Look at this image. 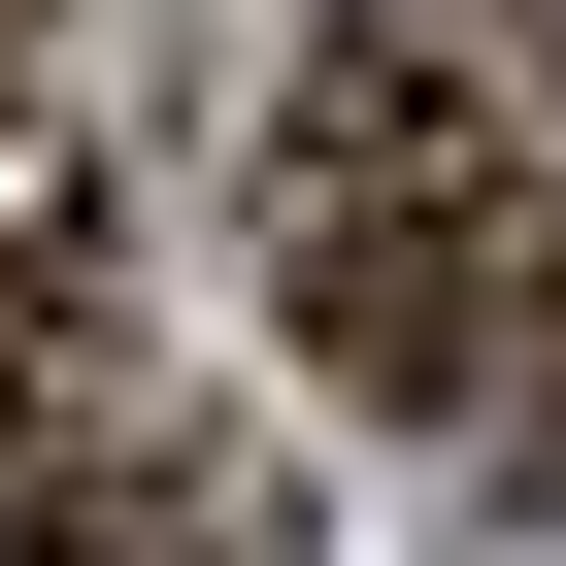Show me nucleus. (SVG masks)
<instances>
[{
	"label": "nucleus",
	"instance_id": "obj_1",
	"mask_svg": "<svg viewBox=\"0 0 566 566\" xmlns=\"http://www.w3.org/2000/svg\"><path fill=\"white\" fill-rule=\"evenodd\" d=\"M533 233H566V200H533V101H500V67H400V34H367L301 134H266V301H301L367 400H467V334L533 301Z\"/></svg>",
	"mask_w": 566,
	"mask_h": 566
},
{
	"label": "nucleus",
	"instance_id": "obj_2",
	"mask_svg": "<svg viewBox=\"0 0 566 566\" xmlns=\"http://www.w3.org/2000/svg\"><path fill=\"white\" fill-rule=\"evenodd\" d=\"M0 334H34V367L101 334V134H0Z\"/></svg>",
	"mask_w": 566,
	"mask_h": 566
},
{
	"label": "nucleus",
	"instance_id": "obj_3",
	"mask_svg": "<svg viewBox=\"0 0 566 566\" xmlns=\"http://www.w3.org/2000/svg\"><path fill=\"white\" fill-rule=\"evenodd\" d=\"M467 400H500V500H566V233H533V301L467 334Z\"/></svg>",
	"mask_w": 566,
	"mask_h": 566
},
{
	"label": "nucleus",
	"instance_id": "obj_4",
	"mask_svg": "<svg viewBox=\"0 0 566 566\" xmlns=\"http://www.w3.org/2000/svg\"><path fill=\"white\" fill-rule=\"evenodd\" d=\"M334 34H400V67H500V101H566V0H334Z\"/></svg>",
	"mask_w": 566,
	"mask_h": 566
},
{
	"label": "nucleus",
	"instance_id": "obj_5",
	"mask_svg": "<svg viewBox=\"0 0 566 566\" xmlns=\"http://www.w3.org/2000/svg\"><path fill=\"white\" fill-rule=\"evenodd\" d=\"M0 566H200V500H167V467H67V500L0 533Z\"/></svg>",
	"mask_w": 566,
	"mask_h": 566
}]
</instances>
